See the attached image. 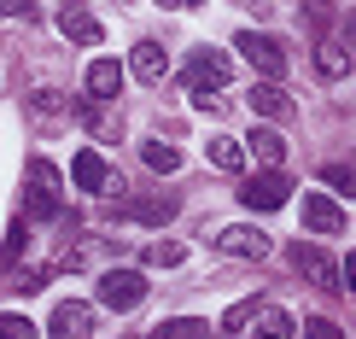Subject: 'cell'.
I'll use <instances>...</instances> for the list:
<instances>
[{
  "instance_id": "obj_1",
  "label": "cell",
  "mask_w": 356,
  "mask_h": 339,
  "mask_svg": "<svg viewBox=\"0 0 356 339\" xmlns=\"http://www.w3.org/2000/svg\"><path fill=\"white\" fill-rule=\"evenodd\" d=\"M222 328H228V339L234 333L240 339H292V316L275 310V304H263V299H240L222 316Z\"/></svg>"
},
{
  "instance_id": "obj_2",
  "label": "cell",
  "mask_w": 356,
  "mask_h": 339,
  "mask_svg": "<svg viewBox=\"0 0 356 339\" xmlns=\"http://www.w3.org/2000/svg\"><path fill=\"white\" fill-rule=\"evenodd\" d=\"M24 211L35 223H53L58 216V170L47 158H29V170H24Z\"/></svg>"
},
{
  "instance_id": "obj_3",
  "label": "cell",
  "mask_w": 356,
  "mask_h": 339,
  "mask_svg": "<svg viewBox=\"0 0 356 339\" xmlns=\"http://www.w3.org/2000/svg\"><path fill=\"white\" fill-rule=\"evenodd\" d=\"M234 47H240V58L245 65H257L263 77H286V47H280L275 36H263V29H240V36H234Z\"/></svg>"
},
{
  "instance_id": "obj_4",
  "label": "cell",
  "mask_w": 356,
  "mask_h": 339,
  "mask_svg": "<svg viewBox=\"0 0 356 339\" xmlns=\"http://www.w3.org/2000/svg\"><path fill=\"white\" fill-rule=\"evenodd\" d=\"M286 258H292V269H298V275H304L309 287H321V292L345 287V275L333 269V258L321 252V246H309V240H298V246H286Z\"/></svg>"
},
{
  "instance_id": "obj_5",
  "label": "cell",
  "mask_w": 356,
  "mask_h": 339,
  "mask_svg": "<svg viewBox=\"0 0 356 339\" xmlns=\"http://www.w3.org/2000/svg\"><path fill=\"white\" fill-rule=\"evenodd\" d=\"M146 299V275L140 269H106L99 275V304L106 310H135Z\"/></svg>"
},
{
  "instance_id": "obj_6",
  "label": "cell",
  "mask_w": 356,
  "mask_h": 339,
  "mask_svg": "<svg viewBox=\"0 0 356 339\" xmlns=\"http://www.w3.org/2000/svg\"><path fill=\"white\" fill-rule=\"evenodd\" d=\"M234 82V65H228V53H216V47H193L187 53V88H228Z\"/></svg>"
},
{
  "instance_id": "obj_7",
  "label": "cell",
  "mask_w": 356,
  "mask_h": 339,
  "mask_svg": "<svg viewBox=\"0 0 356 339\" xmlns=\"http://www.w3.org/2000/svg\"><path fill=\"white\" fill-rule=\"evenodd\" d=\"M47 339H94V304L58 299L53 316H47Z\"/></svg>"
},
{
  "instance_id": "obj_8",
  "label": "cell",
  "mask_w": 356,
  "mask_h": 339,
  "mask_svg": "<svg viewBox=\"0 0 356 339\" xmlns=\"http://www.w3.org/2000/svg\"><path fill=\"white\" fill-rule=\"evenodd\" d=\"M298 216L309 234H345V211H339V199L321 187V194H304L298 199Z\"/></svg>"
},
{
  "instance_id": "obj_9",
  "label": "cell",
  "mask_w": 356,
  "mask_h": 339,
  "mask_svg": "<svg viewBox=\"0 0 356 339\" xmlns=\"http://www.w3.org/2000/svg\"><path fill=\"white\" fill-rule=\"evenodd\" d=\"M222 252H228V258H240V263H263V258H269L275 252V240H269V234H263V228H251V223H240V228H222Z\"/></svg>"
},
{
  "instance_id": "obj_10",
  "label": "cell",
  "mask_w": 356,
  "mask_h": 339,
  "mask_svg": "<svg viewBox=\"0 0 356 339\" xmlns=\"http://www.w3.org/2000/svg\"><path fill=\"white\" fill-rule=\"evenodd\" d=\"M286 199H292L286 170H263V175H251V182H245V205H251V211H280Z\"/></svg>"
},
{
  "instance_id": "obj_11",
  "label": "cell",
  "mask_w": 356,
  "mask_h": 339,
  "mask_svg": "<svg viewBox=\"0 0 356 339\" xmlns=\"http://www.w3.org/2000/svg\"><path fill=\"white\" fill-rule=\"evenodd\" d=\"M29 111H35V123L47 129V135H58V129L70 123V117H65V111H70V100H65V94H53V88H35V94H29Z\"/></svg>"
},
{
  "instance_id": "obj_12",
  "label": "cell",
  "mask_w": 356,
  "mask_h": 339,
  "mask_svg": "<svg viewBox=\"0 0 356 339\" xmlns=\"http://www.w3.org/2000/svg\"><path fill=\"white\" fill-rule=\"evenodd\" d=\"M82 123H88V135L94 141H123V117L111 111V100H88V111H82Z\"/></svg>"
},
{
  "instance_id": "obj_13",
  "label": "cell",
  "mask_w": 356,
  "mask_h": 339,
  "mask_svg": "<svg viewBox=\"0 0 356 339\" xmlns=\"http://www.w3.org/2000/svg\"><path fill=\"white\" fill-rule=\"evenodd\" d=\"M70 182H76L82 194H99V187L111 182V170H106V158H99L94 146H88V152H76V158H70Z\"/></svg>"
},
{
  "instance_id": "obj_14",
  "label": "cell",
  "mask_w": 356,
  "mask_h": 339,
  "mask_svg": "<svg viewBox=\"0 0 356 339\" xmlns=\"http://www.w3.org/2000/svg\"><path fill=\"white\" fill-rule=\"evenodd\" d=\"M129 70H135L140 82H164V70H170V58L158 41H135V53H129Z\"/></svg>"
},
{
  "instance_id": "obj_15",
  "label": "cell",
  "mask_w": 356,
  "mask_h": 339,
  "mask_svg": "<svg viewBox=\"0 0 356 339\" xmlns=\"http://www.w3.org/2000/svg\"><path fill=\"white\" fill-rule=\"evenodd\" d=\"M117 88H123V65L117 58H94L88 65V100H117Z\"/></svg>"
},
{
  "instance_id": "obj_16",
  "label": "cell",
  "mask_w": 356,
  "mask_h": 339,
  "mask_svg": "<svg viewBox=\"0 0 356 339\" xmlns=\"http://www.w3.org/2000/svg\"><path fill=\"white\" fill-rule=\"evenodd\" d=\"M251 111H257V117H292L298 106H292V94H286V88L257 82V88H251Z\"/></svg>"
},
{
  "instance_id": "obj_17",
  "label": "cell",
  "mask_w": 356,
  "mask_h": 339,
  "mask_svg": "<svg viewBox=\"0 0 356 339\" xmlns=\"http://www.w3.org/2000/svg\"><path fill=\"white\" fill-rule=\"evenodd\" d=\"M245 152H257V158H263V164H269V170H286V141H280V135H275L269 123H263V129H251Z\"/></svg>"
},
{
  "instance_id": "obj_18",
  "label": "cell",
  "mask_w": 356,
  "mask_h": 339,
  "mask_svg": "<svg viewBox=\"0 0 356 339\" xmlns=\"http://www.w3.org/2000/svg\"><path fill=\"white\" fill-rule=\"evenodd\" d=\"M58 29H65V36L76 41V47H99V18H88L82 6H70L65 18H58Z\"/></svg>"
},
{
  "instance_id": "obj_19",
  "label": "cell",
  "mask_w": 356,
  "mask_h": 339,
  "mask_svg": "<svg viewBox=\"0 0 356 339\" xmlns=\"http://www.w3.org/2000/svg\"><path fill=\"white\" fill-rule=\"evenodd\" d=\"M316 65H321V77H327V82H345V77H350L345 47H339V41H316Z\"/></svg>"
},
{
  "instance_id": "obj_20",
  "label": "cell",
  "mask_w": 356,
  "mask_h": 339,
  "mask_svg": "<svg viewBox=\"0 0 356 339\" xmlns=\"http://www.w3.org/2000/svg\"><path fill=\"white\" fill-rule=\"evenodd\" d=\"M140 164H146V170H158V175H170L175 164H181V152H175L170 141H140Z\"/></svg>"
},
{
  "instance_id": "obj_21",
  "label": "cell",
  "mask_w": 356,
  "mask_h": 339,
  "mask_svg": "<svg viewBox=\"0 0 356 339\" xmlns=\"http://www.w3.org/2000/svg\"><path fill=\"white\" fill-rule=\"evenodd\" d=\"M204 152H211V164H216V170H245V146H240V141H228V135H216Z\"/></svg>"
},
{
  "instance_id": "obj_22",
  "label": "cell",
  "mask_w": 356,
  "mask_h": 339,
  "mask_svg": "<svg viewBox=\"0 0 356 339\" xmlns=\"http://www.w3.org/2000/svg\"><path fill=\"white\" fill-rule=\"evenodd\" d=\"M129 216L146 223V228H164L170 216H175V205H170V199H140V205H129Z\"/></svg>"
},
{
  "instance_id": "obj_23",
  "label": "cell",
  "mask_w": 356,
  "mask_h": 339,
  "mask_svg": "<svg viewBox=\"0 0 356 339\" xmlns=\"http://www.w3.org/2000/svg\"><path fill=\"white\" fill-rule=\"evenodd\" d=\"M146 263H152V269H175V263H181L187 258V246H175V240H152V246H146V252H140Z\"/></svg>"
},
{
  "instance_id": "obj_24",
  "label": "cell",
  "mask_w": 356,
  "mask_h": 339,
  "mask_svg": "<svg viewBox=\"0 0 356 339\" xmlns=\"http://www.w3.org/2000/svg\"><path fill=\"white\" fill-rule=\"evenodd\" d=\"M321 187H333V194H356V164H321Z\"/></svg>"
},
{
  "instance_id": "obj_25",
  "label": "cell",
  "mask_w": 356,
  "mask_h": 339,
  "mask_svg": "<svg viewBox=\"0 0 356 339\" xmlns=\"http://www.w3.org/2000/svg\"><path fill=\"white\" fill-rule=\"evenodd\" d=\"M152 339H204V322H199V316H175V322H164Z\"/></svg>"
},
{
  "instance_id": "obj_26",
  "label": "cell",
  "mask_w": 356,
  "mask_h": 339,
  "mask_svg": "<svg viewBox=\"0 0 356 339\" xmlns=\"http://www.w3.org/2000/svg\"><path fill=\"white\" fill-rule=\"evenodd\" d=\"M0 339H35V322L29 316H0Z\"/></svg>"
},
{
  "instance_id": "obj_27",
  "label": "cell",
  "mask_w": 356,
  "mask_h": 339,
  "mask_svg": "<svg viewBox=\"0 0 356 339\" xmlns=\"http://www.w3.org/2000/svg\"><path fill=\"white\" fill-rule=\"evenodd\" d=\"M304 339H345V328L327 322V316H309V322H304Z\"/></svg>"
},
{
  "instance_id": "obj_28",
  "label": "cell",
  "mask_w": 356,
  "mask_h": 339,
  "mask_svg": "<svg viewBox=\"0 0 356 339\" xmlns=\"http://www.w3.org/2000/svg\"><path fill=\"white\" fill-rule=\"evenodd\" d=\"M24 240H29V228H24V223H12V228H6V252H0V258L18 263V258H24Z\"/></svg>"
},
{
  "instance_id": "obj_29",
  "label": "cell",
  "mask_w": 356,
  "mask_h": 339,
  "mask_svg": "<svg viewBox=\"0 0 356 339\" xmlns=\"http://www.w3.org/2000/svg\"><path fill=\"white\" fill-rule=\"evenodd\" d=\"M0 12L6 18H35V0H0Z\"/></svg>"
},
{
  "instance_id": "obj_30",
  "label": "cell",
  "mask_w": 356,
  "mask_h": 339,
  "mask_svg": "<svg viewBox=\"0 0 356 339\" xmlns=\"http://www.w3.org/2000/svg\"><path fill=\"white\" fill-rule=\"evenodd\" d=\"M339 275H345V287H350V292H356V252H350V258H345V269H339Z\"/></svg>"
},
{
  "instance_id": "obj_31",
  "label": "cell",
  "mask_w": 356,
  "mask_h": 339,
  "mask_svg": "<svg viewBox=\"0 0 356 339\" xmlns=\"http://www.w3.org/2000/svg\"><path fill=\"white\" fill-rule=\"evenodd\" d=\"M345 41H350V47H356V18H345Z\"/></svg>"
},
{
  "instance_id": "obj_32",
  "label": "cell",
  "mask_w": 356,
  "mask_h": 339,
  "mask_svg": "<svg viewBox=\"0 0 356 339\" xmlns=\"http://www.w3.org/2000/svg\"><path fill=\"white\" fill-rule=\"evenodd\" d=\"M158 6H175V0H158Z\"/></svg>"
},
{
  "instance_id": "obj_33",
  "label": "cell",
  "mask_w": 356,
  "mask_h": 339,
  "mask_svg": "<svg viewBox=\"0 0 356 339\" xmlns=\"http://www.w3.org/2000/svg\"><path fill=\"white\" fill-rule=\"evenodd\" d=\"M187 6H199V0H187Z\"/></svg>"
}]
</instances>
